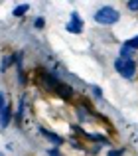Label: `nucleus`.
Wrapping results in <instances>:
<instances>
[{"label": "nucleus", "instance_id": "f257e3e1", "mask_svg": "<svg viewBox=\"0 0 138 156\" xmlns=\"http://www.w3.org/2000/svg\"><path fill=\"white\" fill-rule=\"evenodd\" d=\"M119 20H120L119 10H115V8H111V6H103V8H99V10L95 12V22L103 24V26L116 24Z\"/></svg>", "mask_w": 138, "mask_h": 156}, {"label": "nucleus", "instance_id": "f03ea898", "mask_svg": "<svg viewBox=\"0 0 138 156\" xmlns=\"http://www.w3.org/2000/svg\"><path fill=\"white\" fill-rule=\"evenodd\" d=\"M115 69L124 79H132V77L136 75V65H134L132 59H122V57H119V59L115 61Z\"/></svg>", "mask_w": 138, "mask_h": 156}, {"label": "nucleus", "instance_id": "7ed1b4c3", "mask_svg": "<svg viewBox=\"0 0 138 156\" xmlns=\"http://www.w3.org/2000/svg\"><path fill=\"white\" fill-rule=\"evenodd\" d=\"M81 28H83V24H81V18L77 12H71V22L67 24V32H71V34H81Z\"/></svg>", "mask_w": 138, "mask_h": 156}, {"label": "nucleus", "instance_id": "20e7f679", "mask_svg": "<svg viewBox=\"0 0 138 156\" xmlns=\"http://www.w3.org/2000/svg\"><path fill=\"white\" fill-rule=\"evenodd\" d=\"M132 53H134V50H132L128 44H124V46L120 48V57H122V59H132Z\"/></svg>", "mask_w": 138, "mask_h": 156}, {"label": "nucleus", "instance_id": "39448f33", "mask_svg": "<svg viewBox=\"0 0 138 156\" xmlns=\"http://www.w3.org/2000/svg\"><path fill=\"white\" fill-rule=\"evenodd\" d=\"M42 134H46V136H47V140L55 142V144H61V142H63V138H61V136H57V134L50 133V130H46V129H42Z\"/></svg>", "mask_w": 138, "mask_h": 156}, {"label": "nucleus", "instance_id": "423d86ee", "mask_svg": "<svg viewBox=\"0 0 138 156\" xmlns=\"http://www.w3.org/2000/svg\"><path fill=\"white\" fill-rule=\"evenodd\" d=\"M0 122H2V126H8V122H10V107H4L2 115H0Z\"/></svg>", "mask_w": 138, "mask_h": 156}, {"label": "nucleus", "instance_id": "0eeeda50", "mask_svg": "<svg viewBox=\"0 0 138 156\" xmlns=\"http://www.w3.org/2000/svg\"><path fill=\"white\" fill-rule=\"evenodd\" d=\"M28 10H30V4H20V6L14 8V12H12V14H14V16H24Z\"/></svg>", "mask_w": 138, "mask_h": 156}, {"label": "nucleus", "instance_id": "6e6552de", "mask_svg": "<svg viewBox=\"0 0 138 156\" xmlns=\"http://www.w3.org/2000/svg\"><path fill=\"white\" fill-rule=\"evenodd\" d=\"M14 57H16V55H8V57H4V59H2V69H4V71H6V69L10 67V65L14 63V61H16Z\"/></svg>", "mask_w": 138, "mask_h": 156}, {"label": "nucleus", "instance_id": "1a4fd4ad", "mask_svg": "<svg viewBox=\"0 0 138 156\" xmlns=\"http://www.w3.org/2000/svg\"><path fill=\"white\" fill-rule=\"evenodd\" d=\"M128 46H130L132 48V50H134V48H138V36H134V38H130V40H128Z\"/></svg>", "mask_w": 138, "mask_h": 156}, {"label": "nucleus", "instance_id": "9d476101", "mask_svg": "<svg viewBox=\"0 0 138 156\" xmlns=\"http://www.w3.org/2000/svg\"><path fill=\"white\" fill-rule=\"evenodd\" d=\"M4 107H6V97H4V93H0V115H2Z\"/></svg>", "mask_w": 138, "mask_h": 156}, {"label": "nucleus", "instance_id": "9b49d317", "mask_svg": "<svg viewBox=\"0 0 138 156\" xmlns=\"http://www.w3.org/2000/svg\"><path fill=\"white\" fill-rule=\"evenodd\" d=\"M128 10H138V0H130V2H128Z\"/></svg>", "mask_w": 138, "mask_h": 156}, {"label": "nucleus", "instance_id": "f8f14e48", "mask_svg": "<svg viewBox=\"0 0 138 156\" xmlns=\"http://www.w3.org/2000/svg\"><path fill=\"white\" fill-rule=\"evenodd\" d=\"M122 152H124L122 148H116V150H111V152H109L107 156H122Z\"/></svg>", "mask_w": 138, "mask_h": 156}, {"label": "nucleus", "instance_id": "ddd939ff", "mask_svg": "<svg viewBox=\"0 0 138 156\" xmlns=\"http://www.w3.org/2000/svg\"><path fill=\"white\" fill-rule=\"evenodd\" d=\"M34 24H36V28H43L46 20H43V18H36V20H34Z\"/></svg>", "mask_w": 138, "mask_h": 156}, {"label": "nucleus", "instance_id": "4468645a", "mask_svg": "<svg viewBox=\"0 0 138 156\" xmlns=\"http://www.w3.org/2000/svg\"><path fill=\"white\" fill-rule=\"evenodd\" d=\"M47 154H50V156H63V154L59 152L57 148H51V150H50V152H47Z\"/></svg>", "mask_w": 138, "mask_h": 156}, {"label": "nucleus", "instance_id": "2eb2a0df", "mask_svg": "<svg viewBox=\"0 0 138 156\" xmlns=\"http://www.w3.org/2000/svg\"><path fill=\"white\" fill-rule=\"evenodd\" d=\"M93 91H95V97H101V95H103V91H101L99 87H95V89H93Z\"/></svg>", "mask_w": 138, "mask_h": 156}]
</instances>
